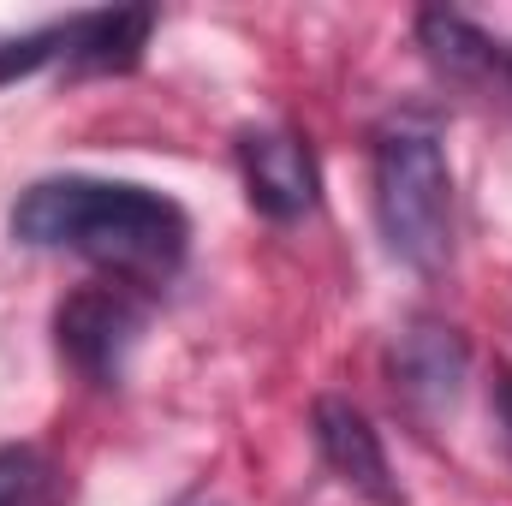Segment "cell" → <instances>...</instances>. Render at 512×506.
I'll return each instance as SVG.
<instances>
[{
  "mask_svg": "<svg viewBox=\"0 0 512 506\" xmlns=\"http://www.w3.org/2000/svg\"><path fill=\"white\" fill-rule=\"evenodd\" d=\"M143 328H149V304L126 280H90V286L66 292L54 310L60 358L96 387H114L126 376V358L137 352Z\"/></svg>",
  "mask_w": 512,
  "mask_h": 506,
  "instance_id": "cell-3",
  "label": "cell"
},
{
  "mask_svg": "<svg viewBox=\"0 0 512 506\" xmlns=\"http://www.w3.org/2000/svg\"><path fill=\"white\" fill-rule=\"evenodd\" d=\"M239 173H245V197L262 221H304L322 197V173L316 155L298 131L286 126H262L239 131Z\"/></svg>",
  "mask_w": 512,
  "mask_h": 506,
  "instance_id": "cell-4",
  "label": "cell"
},
{
  "mask_svg": "<svg viewBox=\"0 0 512 506\" xmlns=\"http://www.w3.org/2000/svg\"><path fill=\"white\" fill-rule=\"evenodd\" d=\"M310 435H316L322 465H328L352 495H364L370 506H405V489L393 483V465H387V453H382V435H376V423H370L352 399L322 393V399L310 405Z\"/></svg>",
  "mask_w": 512,
  "mask_h": 506,
  "instance_id": "cell-5",
  "label": "cell"
},
{
  "mask_svg": "<svg viewBox=\"0 0 512 506\" xmlns=\"http://www.w3.org/2000/svg\"><path fill=\"white\" fill-rule=\"evenodd\" d=\"M465 364H471L465 334L447 328V322H435V316H423V322H411V328L393 340V393H399L411 411L435 417V411H447V405L459 399Z\"/></svg>",
  "mask_w": 512,
  "mask_h": 506,
  "instance_id": "cell-6",
  "label": "cell"
},
{
  "mask_svg": "<svg viewBox=\"0 0 512 506\" xmlns=\"http://www.w3.org/2000/svg\"><path fill=\"white\" fill-rule=\"evenodd\" d=\"M417 48L447 78H483V72L507 66V54L489 42V30H477L465 12H447V6H423L417 12Z\"/></svg>",
  "mask_w": 512,
  "mask_h": 506,
  "instance_id": "cell-8",
  "label": "cell"
},
{
  "mask_svg": "<svg viewBox=\"0 0 512 506\" xmlns=\"http://www.w3.org/2000/svg\"><path fill=\"white\" fill-rule=\"evenodd\" d=\"M0 506H60V471L42 447H0Z\"/></svg>",
  "mask_w": 512,
  "mask_h": 506,
  "instance_id": "cell-9",
  "label": "cell"
},
{
  "mask_svg": "<svg viewBox=\"0 0 512 506\" xmlns=\"http://www.w3.org/2000/svg\"><path fill=\"white\" fill-rule=\"evenodd\" d=\"M376 227L387 251L417 274H441L453 262V173L423 120L376 131Z\"/></svg>",
  "mask_w": 512,
  "mask_h": 506,
  "instance_id": "cell-2",
  "label": "cell"
},
{
  "mask_svg": "<svg viewBox=\"0 0 512 506\" xmlns=\"http://www.w3.org/2000/svg\"><path fill=\"white\" fill-rule=\"evenodd\" d=\"M12 239L30 251H72L108 280L126 286H161L179 274L191 251V221L173 197L149 185H114V179H36L12 203Z\"/></svg>",
  "mask_w": 512,
  "mask_h": 506,
  "instance_id": "cell-1",
  "label": "cell"
},
{
  "mask_svg": "<svg viewBox=\"0 0 512 506\" xmlns=\"http://www.w3.org/2000/svg\"><path fill=\"white\" fill-rule=\"evenodd\" d=\"M507 78H512V48H507Z\"/></svg>",
  "mask_w": 512,
  "mask_h": 506,
  "instance_id": "cell-11",
  "label": "cell"
},
{
  "mask_svg": "<svg viewBox=\"0 0 512 506\" xmlns=\"http://www.w3.org/2000/svg\"><path fill=\"white\" fill-rule=\"evenodd\" d=\"M155 12L149 6H120V12H78L66 18V48L60 66L66 72H131L149 48Z\"/></svg>",
  "mask_w": 512,
  "mask_h": 506,
  "instance_id": "cell-7",
  "label": "cell"
},
{
  "mask_svg": "<svg viewBox=\"0 0 512 506\" xmlns=\"http://www.w3.org/2000/svg\"><path fill=\"white\" fill-rule=\"evenodd\" d=\"M489 405H495V435H501V447H507V459H512V370H507V364L495 370Z\"/></svg>",
  "mask_w": 512,
  "mask_h": 506,
  "instance_id": "cell-10",
  "label": "cell"
}]
</instances>
